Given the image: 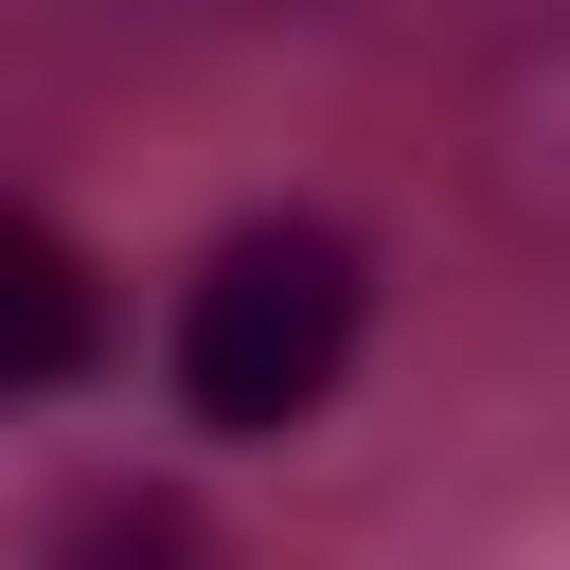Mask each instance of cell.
Here are the masks:
<instances>
[{"label": "cell", "mask_w": 570, "mask_h": 570, "mask_svg": "<svg viewBox=\"0 0 570 570\" xmlns=\"http://www.w3.org/2000/svg\"><path fill=\"white\" fill-rule=\"evenodd\" d=\"M89 356H107V285H89V249H71L53 214L0 196V392H71Z\"/></svg>", "instance_id": "2"}, {"label": "cell", "mask_w": 570, "mask_h": 570, "mask_svg": "<svg viewBox=\"0 0 570 570\" xmlns=\"http://www.w3.org/2000/svg\"><path fill=\"white\" fill-rule=\"evenodd\" d=\"M356 321H374V249L338 214H232L178 285V410L232 445H285L356 374Z\"/></svg>", "instance_id": "1"}, {"label": "cell", "mask_w": 570, "mask_h": 570, "mask_svg": "<svg viewBox=\"0 0 570 570\" xmlns=\"http://www.w3.org/2000/svg\"><path fill=\"white\" fill-rule=\"evenodd\" d=\"M53 570H214V534H196V499L107 481V499H71V517H53Z\"/></svg>", "instance_id": "3"}]
</instances>
